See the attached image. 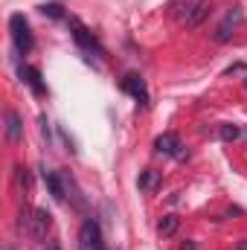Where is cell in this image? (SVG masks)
<instances>
[{"instance_id": "6da1fadb", "label": "cell", "mask_w": 247, "mask_h": 250, "mask_svg": "<svg viewBox=\"0 0 247 250\" xmlns=\"http://www.w3.org/2000/svg\"><path fill=\"white\" fill-rule=\"evenodd\" d=\"M21 218H23L21 227L26 230V236H29L32 242H44V239L50 236V230H53V215H50V209H44V207H35V209L23 212Z\"/></svg>"}, {"instance_id": "7a4b0ae2", "label": "cell", "mask_w": 247, "mask_h": 250, "mask_svg": "<svg viewBox=\"0 0 247 250\" xmlns=\"http://www.w3.org/2000/svg\"><path fill=\"white\" fill-rule=\"evenodd\" d=\"M9 32H12V44H15V50H18L21 56L32 53L35 38H32V29H29V23H26L23 15H12V18H9Z\"/></svg>"}, {"instance_id": "3957f363", "label": "cell", "mask_w": 247, "mask_h": 250, "mask_svg": "<svg viewBox=\"0 0 247 250\" xmlns=\"http://www.w3.org/2000/svg\"><path fill=\"white\" fill-rule=\"evenodd\" d=\"M67 26H70V35H73V41L84 50V53H96V56H105V50H102V44L96 41V35L79 21V18H70L67 21Z\"/></svg>"}, {"instance_id": "277c9868", "label": "cell", "mask_w": 247, "mask_h": 250, "mask_svg": "<svg viewBox=\"0 0 247 250\" xmlns=\"http://www.w3.org/2000/svg\"><path fill=\"white\" fill-rule=\"evenodd\" d=\"M245 23V12L239 9V6H233V9H227V15H224V21L215 26V32H212V38H215V44H227L230 38H233V32L239 29Z\"/></svg>"}, {"instance_id": "5b68a950", "label": "cell", "mask_w": 247, "mask_h": 250, "mask_svg": "<svg viewBox=\"0 0 247 250\" xmlns=\"http://www.w3.org/2000/svg\"><path fill=\"white\" fill-rule=\"evenodd\" d=\"M79 250H105V236H102V227L99 221L87 218L79 230Z\"/></svg>"}, {"instance_id": "8992f818", "label": "cell", "mask_w": 247, "mask_h": 250, "mask_svg": "<svg viewBox=\"0 0 247 250\" xmlns=\"http://www.w3.org/2000/svg\"><path fill=\"white\" fill-rule=\"evenodd\" d=\"M123 90H125V93H131V96L140 102V108H148L151 96H148V87H145L143 76H137V73H128V76L123 79Z\"/></svg>"}, {"instance_id": "52a82bcc", "label": "cell", "mask_w": 247, "mask_h": 250, "mask_svg": "<svg viewBox=\"0 0 247 250\" xmlns=\"http://www.w3.org/2000/svg\"><path fill=\"white\" fill-rule=\"evenodd\" d=\"M212 12V3L209 0H192V6H189V15H186V29H195V26H201L204 23V18Z\"/></svg>"}, {"instance_id": "ba28073f", "label": "cell", "mask_w": 247, "mask_h": 250, "mask_svg": "<svg viewBox=\"0 0 247 250\" xmlns=\"http://www.w3.org/2000/svg\"><path fill=\"white\" fill-rule=\"evenodd\" d=\"M18 76H21V79H23V82L32 87V93H35V96H44V93H47V84L41 82V70L21 64V67H18Z\"/></svg>"}, {"instance_id": "9c48e42d", "label": "cell", "mask_w": 247, "mask_h": 250, "mask_svg": "<svg viewBox=\"0 0 247 250\" xmlns=\"http://www.w3.org/2000/svg\"><path fill=\"white\" fill-rule=\"evenodd\" d=\"M181 146H184V143H181L178 134H172V131H166V134H160V137L154 140V151H157V154H166V157H175Z\"/></svg>"}, {"instance_id": "30bf717a", "label": "cell", "mask_w": 247, "mask_h": 250, "mask_svg": "<svg viewBox=\"0 0 247 250\" xmlns=\"http://www.w3.org/2000/svg\"><path fill=\"white\" fill-rule=\"evenodd\" d=\"M21 137H23L21 114H18V111H9V114H6V140H9V143H21Z\"/></svg>"}, {"instance_id": "8fae6325", "label": "cell", "mask_w": 247, "mask_h": 250, "mask_svg": "<svg viewBox=\"0 0 247 250\" xmlns=\"http://www.w3.org/2000/svg\"><path fill=\"white\" fill-rule=\"evenodd\" d=\"M41 178H44V184L50 189V195L56 198V201H64L67 195H64V184L62 178H59V172H50V169H41Z\"/></svg>"}, {"instance_id": "7c38bea8", "label": "cell", "mask_w": 247, "mask_h": 250, "mask_svg": "<svg viewBox=\"0 0 247 250\" xmlns=\"http://www.w3.org/2000/svg\"><path fill=\"white\" fill-rule=\"evenodd\" d=\"M178 227H181V218H178V215H163V218L157 221V233H160L163 239L175 236V233H178Z\"/></svg>"}, {"instance_id": "4fadbf2b", "label": "cell", "mask_w": 247, "mask_h": 250, "mask_svg": "<svg viewBox=\"0 0 247 250\" xmlns=\"http://www.w3.org/2000/svg\"><path fill=\"white\" fill-rule=\"evenodd\" d=\"M15 181H18L21 195H23V198H29V192H32V175H29L23 166H18V169H15Z\"/></svg>"}, {"instance_id": "5bb4252c", "label": "cell", "mask_w": 247, "mask_h": 250, "mask_svg": "<svg viewBox=\"0 0 247 250\" xmlns=\"http://www.w3.org/2000/svg\"><path fill=\"white\" fill-rule=\"evenodd\" d=\"M38 9H41V15H44V18H53V21H59V18H64L62 3H56V0H53V3H41Z\"/></svg>"}, {"instance_id": "9a60e30c", "label": "cell", "mask_w": 247, "mask_h": 250, "mask_svg": "<svg viewBox=\"0 0 247 250\" xmlns=\"http://www.w3.org/2000/svg\"><path fill=\"white\" fill-rule=\"evenodd\" d=\"M218 134H221V140H224V143H233V140H239V137H242V128H239V125H233V123H224L221 128H218Z\"/></svg>"}, {"instance_id": "2e32d148", "label": "cell", "mask_w": 247, "mask_h": 250, "mask_svg": "<svg viewBox=\"0 0 247 250\" xmlns=\"http://www.w3.org/2000/svg\"><path fill=\"white\" fill-rule=\"evenodd\" d=\"M154 187H157V172L145 169V172L140 175V189H154Z\"/></svg>"}, {"instance_id": "e0dca14e", "label": "cell", "mask_w": 247, "mask_h": 250, "mask_svg": "<svg viewBox=\"0 0 247 250\" xmlns=\"http://www.w3.org/2000/svg\"><path fill=\"white\" fill-rule=\"evenodd\" d=\"M175 160H181V163H184V160H189V148H186V146H181V148H178Z\"/></svg>"}, {"instance_id": "ac0fdd59", "label": "cell", "mask_w": 247, "mask_h": 250, "mask_svg": "<svg viewBox=\"0 0 247 250\" xmlns=\"http://www.w3.org/2000/svg\"><path fill=\"white\" fill-rule=\"evenodd\" d=\"M41 134L50 140V123H47V117H41Z\"/></svg>"}, {"instance_id": "d6986e66", "label": "cell", "mask_w": 247, "mask_h": 250, "mask_svg": "<svg viewBox=\"0 0 247 250\" xmlns=\"http://www.w3.org/2000/svg\"><path fill=\"white\" fill-rule=\"evenodd\" d=\"M181 250H198V245H195V242H184V245H181Z\"/></svg>"}, {"instance_id": "ffe728a7", "label": "cell", "mask_w": 247, "mask_h": 250, "mask_svg": "<svg viewBox=\"0 0 247 250\" xmlns=\"http://www.w3.org/2000/svg\"><path fill=\"white\" fill-rule=\"evenodd\" d=\"M236 250H247V239H245V242H239V248H236Z\"/></svg>"}, {"instance_id": "44dd1931", "label": "cell", "mask_w": 247, "mask_h": 250, "mask_svg": "<svg viewBox=\"0 0 247 250\" xmlns=\"http://www.w3.org/2000/svg\"><path fill=\"white\" fill-rule=\"evenodd\" d=\"M245 87H247V76H245Z\"/></svg>"}, {"instance_id": "7402d4cb", "label": "cell", "mask_w": 247, "mask_h": 250, "mask_svg": "<svg viewBox=\"0 0 247 250\" xmlns=\"http://www.w3.org/2000/svg\"><path fill=\"white\" fill-rule=\"evenodd\" d=\"M245 134H247V128H245Z\"/></svg>"}, {"instance_id": "603a6c76", "label": "cell", "mask_w": 247, "mask_h": 250, "mask_svg": "<svg viewBox=\"0 0 247 250\" xmlns=\"http://www.w3.org/2000/svg\"><path fill=\"white\" fill-rule=\"evenodd\" d=\"M3 250H9V248H3Z\"/></svg>"}]
</instances>
